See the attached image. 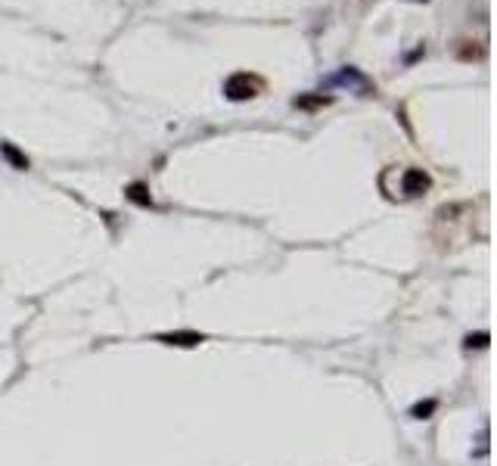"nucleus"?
<instances>
[{
    "label": "nucleus",
    "instance_id": "obj_1",
    "mask_svg": "<svg viewBox=\"0 0 497 466\" xmlns=\"http://www.w3.org/2000/svg\"><path fill=\"white\" fill-rule=\"evenodd\" d=\"M262 94V81L255 75H249V72H236L224 81V96L233 103H242V100H252V96Z\"/></svg>",
    "mask_w": 497,
    "mask_h": 466
},
{
    "label": "nucleus",
    "instance_id": "obj_2",
    "mask_svg": "<svg viewBox=\"0 0 497 466\" xmlns=\"http://www.w3.org/2000/svg\"><path fill=\"white\" fill-rule=\"evenodd\" d=\"M432 187V177L426 174L423 168H407L404 177H401V193L407 199H413V196H423Z\"/></svg>",
    "mask_w": 497,
    "mask_h": 466
},
{
    "label": "nucleus",
    "instance_id": "obj_3",
    "mask_svg": "<svg viewBox=\"0 0 497 466\" xmlns=\"http://www.w3.org/2000/svg\"><path fill=\"white\" fill-rule=\"evenodd\" d=\"M159 342L177 345V348H196L199 342H206V336H202V333H193V330H177V333H162Z\"/></svg>",
    "mask_w": 497,
    "mask_h": 466
},
{
    "label": "nucleus",
    "instance_id": "obj_4",
    "mask_svg": "<svg viewBox=\"0 0 497 466\" xmlns=\"http://www.w3.org/2000/svg\"><path fill=\"white\" fill-rule=\"evenodd\" d=\"M128 199H131V202H137V206H152V196H150V190H146V184H131V187H128Z\"/></svg>",
    "mask_w": 497,
    "mask_h": 466
},
{
    "label": "nucleus",
    "instance_id": "obj_5",
    "mask_svg": "<svg viewBox=\"0 0 497 466\" xmlns=\"http://www.w3.org/2000/svg\"><path fill=\"white\" fill-rule=\"evenodd\" d=\"M0 152H4L6 159H10V165H13V168H19V171H26V168H28V159H26V155H22L19 150H16L13 143H0Z\"/></svg>",
    "mask_w": 497,
    "mask_h": 466
},
{
    "label": "nucleus",
    "instance_id": "obj_6",
    "mask_svg": "<svg viewBox=\"0 0 497 466\" xmlns=\"http://www.w3.org/2000/svg\"><path fill=\"white\" fill-rule=\"evenodd\" d=\"M333 81H336V84H361L364 91H370V84H367V78H364V75H357L354 69H342V72H339V75L333 78Z\"/></svg>",
    "mask_w": 497,
    "mask_h": 466
},
{
    "label": "nucleus",
    "instance_id": "obj_7",
    "mask_svg": "<svg viewBox=\"0 0 497 466\" xmlns=\"http://www.w3.org/2000/svg\"><path fill=\"white\" fill-rule=\"evenodd\" d=\"M330 96H296L298 109H317V106H327Z\"/></svg>",
    "mask_w": 497,
    "mask_h": 466
},
{
    "label": "nucleus",
    "instance_id": "obj_8",
    "mask_svg": "<svg viewBox=\"0 0 497 466\" xmlns=\"http://www.w3.org/2000/svg\"><path fill=\"white\" fill-rule=\"evenodd\" d=\"M432 411H435V401H426V404H417V407H413V416H417V420H426Z\"/></svg>",
    "mask_w": 497,
    "mask_h": 466
},
{
    "label": "nucleus",
    "instance_id": "obj_9",
    "mask_svg": "<svg viewBox=\"0 0 497 466\" xmlns=\"http://www.w3.org/2000/svg\"><path fill=\"white\" fill-rule=\"evenodd\" d=\"M472 345H476V348H485V345H488V333H476V336H469V339H467V348H472Z\"/></svg>",
    "mask_w": 497,
    "mask_h": 466
}]
</instances>
